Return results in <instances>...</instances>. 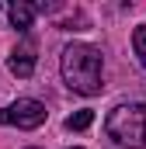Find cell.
I'll return each instance as SVG.
<instances>
[{
	"label": "cell",
	"mask_w": 146,
	"mask_h": 149,
	"mask_svg": "<svg viewBox=\"0 0 146 149\" xmlns=\"http://www.w3.org/2000/svg\"><path fill=\"white\" fill-rule=\"evenodd\" d=\"M59 73H63V83L73 94H80V97H94V94L105 90V59H101V49H94L87 42H73V45L63 49Z\"/></svg>",
	"instance_id": "cell-1"
},
{
	"label": "cell",
	"mask_w": 146,
	"mask_h": 149,
	"mask_svg": "<svg viewBox=\"0 0 146 149\" xmlns=\"http://www.w3.org/2000/svg\"><path fill=\"white\" fill-rule=\"evenodd\" d=\"M105 132L125 149H146V104H118L105 118Z\"/></svg>",
	"instance_id": "cell-2"
},
{
	"label": "cell",
	"mask_w": 146,
	"mask_h": 149,
	"mask_svg": "<svg viewBox=\"0 0 146 149\" xmlns=\"http://www.w3.org/2000/svg\"><path fill=\"white\" fill-rule=\"evenodd\" d=\"M45 104L35 101V97H18L14 104H7L4 111H0V125H11V128H21V132H32L38 125H45Z\"/></svg>",
	"instance_id": "cell-3"
},
{
	"label": "cell",
	"mask_w": 146,
	"mask_h": 149,
	"mask_svg": "<svg viewBox=\"0 0 146 149\" xmlns=\"http://www.w3.org/2000/svg\"><path fill=\"white\" fill-rule=\"evenodd\" d=\"M7 66H11V73H14V76L28 80V76L35 73V45H32V42H18V49L11 52Z\"/></svg>",
	"instance_id": "cell-4"
},
{
	"label": "cell",
	"mask_w": 146,
	"mask_h": 149,
	"mask_svg": "<svg viewBox=\"0 0 146 149\" xmlns=\"http://www.w3.org/2000/svg\"><path fill=\"white\" fill-rule=\"evenodd\" d=\"M35 3H25V0H14L11 3V28L14 31H28L32 28V21H35Z\"/></svg>",
	"instance_id": "cell-5"
},
{
	"label": "cell",
	"mask_w": 146,
	"mask_h": 149,
	"mask_svg": "<svg viewBox=\"0 0 146 149\" xmlns=\"http://www.w3.org/2000/svg\"><path fill=\"white\" fill-rule=\"evenodd\" d=\"M91 121H94V111L84 108V111H77V114L66 118V128H70V132H84V128H91Z\"/></svg>",
	"instance_id": "cell-6"
},
{
	"label": "cell",
	"mask_w": 146,
	"mask_h": 149,
	"mask_svg": "<svg viewBox=\"0 0 146 149\" xmlns=\"http://www.w3.org/2000/svg\"><path fill=\"white\" fill-rule=\"evenodd\" d=\"M132 49H136V56H139V63L146 66V24H139V28L132 31Z\"/></svg>",
	"instance_id": "cell-7"
},
{
	"label": "cell",
	"mask_w": 146,
	"mask_h": 149,
	"mask_svg": "<svg viewBox=\"0 0 146 149\" xmlns=\"http://www.w3.org/2000/svg\"><path fill=\"white\" fill-rule=\"evenodd\" d=\"M28 149H38V146H28Z\"/></svg>",
	"instance_id": "cell-8"
},
{
	"label": "cell",
	"mask_w": 146,
	"mask_h": 149,
	"mask_svg": "<svg viewBox=\"0 0 146 149\" xmlns=\"http://www.w3.org/2000/svg\"><path fill=\"white\" fill-rule=\"evenodd\" d=\"M73 149H80V146H73Z\"/></svg>",
	"instance_id": "cell-9"
}]
</instances>
